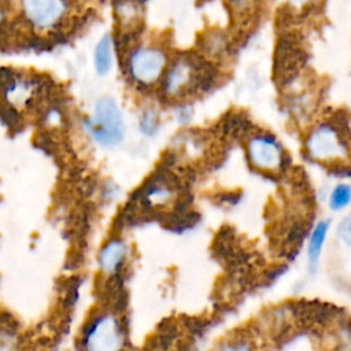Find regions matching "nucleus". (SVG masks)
<instances>
[{
    "mask_svg": "<svg viewBox=\"0 0 351 351\" xmlns=\"http://www.w3.org/2000/svg\"><path fill=\"white\" fill-rule=\"evenodd\" d=\"M78 344L81 351H123L126 332L122 318L107 307L95 308L80 329Z\"/></svg>",
    "mask_w": 351,
    "mask_h": 351,
    "instance_id": "nucleus-1",
    "label": "nucleus"
},
{
    "mask_svg": "<svg viewBox=\"0 0 351 351\" xmlns=\"http://www.w3.org/2000/svg\"><path fill=\"white\" fill-rule=\"evenodd\" d=\"M169 63L167 51L156 43H143L132 47L123 60L129 81L141 89L160 85Z\"/></svg>",
    "mask_w": 351,
    "mask_h": 351,
    "instance_id": "nucleus-2",
    "label": "nucleus"
},
{
    "mask_svg": "<svg viewBox=\"0 0 351 351\" xmlns=\"http://www.w3.org/2000/svg\"><path fill=\"white\" fill-rule=\"evenodd\" d=\"M86 134L99 147L111 148L122 143L126 133L123 112L111 96H103L93 104L92 112L84 121Z\"/></svg>",
    "mask_w": 351,
    "mask_h": 351,
    "instance_id": "nucleus-3",
    "label": "nucleus"
},
{
    "mask_svg": "<svg viewBox=\"0 0 351 351\" xmlns=\"http://www.w3.org/2000/svg\"><path fill=\"white\" fill-rule=\"evenodd\" d=\"M18 16L22 23L37 34L60 30L71 16V0H18Z\"/></svg>",
    "mask_w": 351,
    "mask_h": 351,
    "instance_id": "nucleus-4",
    "label": "nucleus"
},
{
    "mask_svg": "<svg viewBox=\"0 0 351 351\" xmlns=\"http://www.w3.org/2000/svg\"><path fill=\"white\" fill-rule=\"evenodd\" d=\"M199 81V67L188 55L170 59L167 70L160 82V90L170 100H181L188 96Z\"/></svg>",
    "mask_w": 351,
    "mask_h": 351,
    "instance_id": "nucleus-5",
    "label": "nucleus"
},
{
    "mask_svg": "<svg viewBox=\"0 0 351 351\" xmlns=\"http://www.w3.org/2000/svg\"><path fill=\"white\" fill-rule=\"evenodd\" d=\"M247 156L255 169L274 171L282 165L284 149L273 136L256 134L247 143Z\"/></svg>",
    "mask_w": 351,
    "mask_h": 351,
    "instance_id": "nucleus-6",
    "label": "nucleus"
},
{
    "mask_svg": "<svg viewBox=\"0 0 351 351\" xmlns=\"http://www.w3.org/2000/svg\"><path fill=\"white\" fill-rule=\"evenodd\" d=\"M308 154L317 160H332L346 156V147L330 125L315 126L306 140Z\"/></svg>",
    "mask_w": 351,
    "mask_h": 351,
    "instance_id": "nucleus-7",
    "label": "nucleus"
},
{
    "mask_svg": "<svg viewBox=\"0 0 351 351\" xmlns=\"http://www.w3.org/2000/svg\"><path fill=\"white\" fill-rule=\"evenodd\" d=\"M129 247L123 239L111 237L106 240L97 252V270L106 278L115 277L126 265Z\"/></svg>",
    "mask_w": 351,
    "mask_h": 351,
    "instance_id": "nucleus-8",
    "label": "nucleus"
},
{
    "mask_svg": "<svg viewBox=\"0 0 351 351\" xmlns=\"http://www.w3.org/2000/svg\"><path fill=\"white\" fill-rule=\"evenodd\" d=\"M34 95L36 90L33 82L25 77L10 78L3 88L5 103L14 108L27 107L32 103Z\"/></svg>",
    "mask_w": 351,
    "mask_h": 351,
    "instance_id": "nucleus-9",
    "label": "nucleus"
},
{
    "mask_svg": "<svg viewBox=\"0 0 351 351\" xmlns=\"http://www.w3.org/2000/svg\"><path fill=\"white\" fill-rule=\"evenodd\" d=\"M329 226H330L329 221L321 219L313 226L310 232L308 241H307V270L311 276H314L318 270L321 254L329 233Z\"/></svg>",
    "mask_w": 351,
    "mask_h": 351,
    "instance_id": "nucleus-10",
    "label": "nucleus"
},
{
    "mask_svg": "<svg viewBox=\"0 0 351 351\" xmlns=\"http://www.w3.org/2000/svg\"><path fill=\"white\" fill-rule=\"evenodd\" d=\"M143 200L151 208H166L176 200V188L166 181H154L144 191Z\"/></svg>",
    "mask_w": 351,
    "mask_h": 351,
    "instance_id": "nucleus-11",
    "label": "nucleus"
},
{
    "mask_svg": "<svg viewBox=\"0 0 351 351\" xmlns=\"http://www.w3.org/2000/svg\"><path fill=\"white\" fill-rule=\"evenodd\" d=\"M114 40L111 34H103L93 48V69L99 75H107L114 67Z\"/></svg>",
    "mask_w": 351,
    "mask_h": 351,
    "instance_id": "nucleus-12",
    "label": "nucleus"
},
{
    "mask_svg": "<svg viewBox=\"0 0 351 351\" xmlns=\"http://www.w3.org/2000/svg\"><path fill=\"white\" fill-rule=\"evenodd\" d=\"M211 351H258V344L252 333L234 332L219 340Z\"/></svg>",
    "mask_w": 351,
    "mask_h": 351,
    "instance_id": "nucleus-13",
    "label": "nucleus"
},
{
    "mask_svg": "<svg viewBox=\"0 0 351 351\" xmlns=\"http://www.w3.org/2000/svg\"><path fill=\"white\" fill-rule=\"evenodd\" d=\"M115 14L119 25L126 30L136 27L141 19L140 5L134 0H121L117 4Z\"/></svg>",
    "mask_w": 351,
    "mask_h": 351,
    "instance_id": "nucleus-14",
    "label": "nucleus"
},
{
    "mask_svg": "<svg viewBox=\"0 0 351 351\" xmlns=\"http://www.w3.org/2000/svg\"><path fill=\"white\" fill-rule=\"evenodd\" d=\"M160 114L154 107H147L138 117V130L145 137H154L160 130Z\"/></svg>",
    "mask_w": 351,
    "mask_h": 351,
    "instance_id": "nucleus-15",
    "label": "nucleus"
},
{
    "mask_svg": "<svg viewBox=\"0 0 351 351\" xmlns=\"http://www.w3.org/2000/svg\"><path fill=\"white\" fill-rule=\"evenodd\" d=\"M351 203V185L346 182H339L333 186L329 193L328 207L332 211L344 210Z\"/></svg>",
    "mask_w": 351,
    "mask_h": 351,
    "instance_id": "nucleus-16",
    "label": "nucleus"
},
{
    "mask_svg": "<svg viewBox=\"0 0 351 351\" xmlns=\"http://www.w3.org/2000/svg\"><path fill=\"white\" fill-rule=\"evenodd\" d=\"M21 347V333L11 325L0 324V351H19Z\"/></svg>",
    "mask_w": 351,
    "mask_h": 351,
    "instance_id": "nucleus-17",
    "label": "nucleus"
},
{
    "mask_svg": "<svg viewBox=\"0 0 351 351\" xmlns=\"http://www.w3.org/2000/svg\"><path fill=\"white\" fill-rule=\"evenodd\" d=\"M336 237L341 244L351 247V213L344 215L337 223Z\"/></svg>",
    "mask_w": 351,
    "mask_h": 351,
    "instance_id": "nucleus-18",
    "label": "nucleus"
},
{
    "mask_svg": "<svg viewBox=\"0 0 351 351\" xmlns=\"http://www.w3.org/2000/svg\"><path fill=\"white\" fill-rule=\"evenodd\" d=\"M7 15H8L7 0H0V27L4 26L5 21H7Z\"/></svg>",
    "mask_w": 351,
    "mask_h": 351,
    "instance_id": "nucleus-19",
    "label": "nucleus"
},
{
    "mask_svg": "<svg viewBox=\"0 0 351 351\" xmlns=\"http://www.w3.org/2000/svg\"><path fill=\"white\" fill-rule=\"evenodd\" d=\"M288 3H291L292 5H302V4H304L307 0H287Z\"/></svg>",
    "mask_w": 351,
    "mask_h": 351,
    "instance_id": "nucleus-20",
    "label": "nucleus"
},
{
    "mask_svg": "<svg viewBox=\"0 0 351 351\" xmlns=\"http://www.w3.org/2000/svg\"><path fill=\"white\" fill-rule=\"evenodd\" d=\"M350 293H351V287H350Z\"/></svg>",
    "mask_w": 351,
    "mask_h": 351,
    "instance_id": "nucleus-21",
    "label": "nucleus"
}]
</instances>
